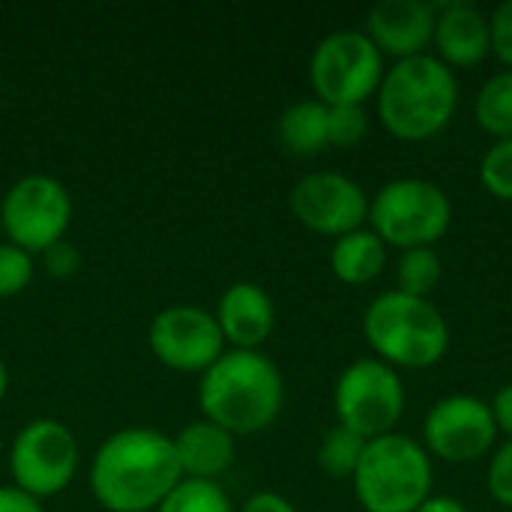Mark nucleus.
<instances>
[{"label": "nucleus", "mask_w": 512, "mask_h": 512, "mask_svg": "<svg viewBox=\"0 0 512 512\" xmlns=\"http://www.w3.org/2000/svg\"><path fill=\"white\" fill-rule=\"evenodd\" d=\"M180 480L174 441L153 426L111 432L90 462V492L108 512H156Z\"/></svg>", "instance_id": "1"}, {"label": "nucleus", "mask_w": 512, "mask_h": 512, "mask_svg": "<svg viewBox=\"0 0 512 512\" xmlns=\"http://www.w3.org/2000/svg\"><path fill=\"white\" fill-rule=\"evenodd\" d=\"M285 405V378L264 351H225L198 381L201 417L234 438H249L276 423Z\"/></svg>", "instance_id": "2"}, {"label": "nucleus", "mask_w": 512, "mask_h": 512, "mask_svg": "<svg viewBox=\"0 0 512 512\" xmlns=\"http://www.w3.org/2000/svg\"><path fill=\"white\" fill-rule=\"evenodd\" d=\"M459 108L456 72L435 54L393 63L378 87V117L399 141H426L447 129Z\"/></svg>", "instance_id": "3"}, {"label": "nucleus", "mask_w": 512, "mask_h": 512, "mask_svg": "<svg viewBox=\"0 0 512 512\" xmlns=\"http://www.w3.org/2000/svg\"><path fill=\"white\" fill-rule=\"evenodd\" d=\"M369 348L393 369L438 366L450 348V324L444 312L426 300L402 291L378 294L363 315Z\"/></svg>", "instance_id": "4"}, {"label": "nucleus", "mask_w": 512, "mask_h": 512, "mask_svg": "<svg viewBox=\"0 0 512 512\" xmlns=\"http://www.w3.org/2000/svg\"><path fill=\"white\" fill-rule=\"evenodd\" d=\"M432 477L426 447L390 432L366 444L351 480L366 512H417L432 498Z\"/></svg>", "instance_id": "5"}, {"label": "nucleus", "mask_w": 512, "mask_h": 512, "mask_svg": "<svg viewBox=\"0 0 512 512\" xmlns=\"http://www.w3.org/2000/svg\"><path fill=\"white\" fill-rule=\"evenodd\" d=\"M369 222L387 246L402 252L435 249V243L450 231L453 204L438 183L423 177H399L381 186L369 201Z\"/></svg>", "instance_id": "6"}, {"label": "nucleus", "mask_w": 512, "mask_h": 512, "mask_svg": "<svg viewBox=\"0 0 512 512\" xmlns=\"http://www.w3.org/2000/svg\"><path fill=\"white\" fill-rule=\"evenodd\" d=\"M384 54L366 30H336L324 36L309 60V81L327 108L366 105L384 81Z\"/></svg>", "instance_id": "7"}, {"label": "nucleus", "mask_w": 512, "mask_h": 512, "mask_svg": "<svg viewBox=\"0 0 512 512\" xmlns=\"http://www.w3.org/2000/svg\"><path fill=\"white\" fill-rule=\"evenodd\" d=\"M72 195L51 174L18 177L0 201V228L6 243L27 255H42L54 243L66 240L72 225Z\"/></svg>", "instance_id": "8"}, {"label": "nucleus", "mask_w": 512, "mask_h": 512, "mask_svg": "<svg viewBox=\"0 0 512 512\" xmlns=\"http://www.w3.org/2000/svg\"><path fill=\"white\" fill-rule=\"evenodd\" d=\"M81 462L75 432L51 417L24 423L9 444L12 486L36 501L54 498L75 480Z\"/></svg>", "instance_id": "9"}, {"label": "nucleus", "mask_w": 512, "mask_h": 512, "mask_svg": "<svg viewBox=\"0 0 512 512\" xmlns=\"http://www.w3.org/2000/svg\"><path fill=\"white\" fill-rule=\"evenodd\" d=\"M333 405L339 426L372 441L390 435L402 420L405 387L399 372L384 360H357L339 375Z\"/></svg>", "instance_id": "10"}, {"label": "nucleus", "mask_w": 512, "mask_h": 512, "mask_svg": "<svg viewBox=\"0 0 512 512\" xmlns=\"http://www.w3.org/2000/svg\"><path fill=\"white\" fill-rule=\"evenodd\" d=\"M147 345L165 369L180 375H204L225 354L216 315L192 303L159 309L147 327Z\"/></svg>", "instance_id": "11"}, {"label": "nucleus", "mask_w": 512, "mask_h": 512, "mask_svg": "<svg viewBox=\"0 0 512 512\" xmlns=\"http://www.w3.org/2000/svg\"><path fill=\"white\" fill-rule=\"evenodd\" d=\"M288 207L303 228L336 240L351 231H360L369 219L366 189L339 171L303 174L288 192Z\"/></svg>", "instance_id": "12"}, {"label": "nucleus", "mask_w": 512, "mask_h": 512, "mask_svg": "<svg viewBox=\"0 0 512 512\" xmlns=\"http://www.w3.org/2000/svg\"><path fill=\"white\" fill-rule=\"evenodd\" d=\"M423 438H426V453L453 465H465L483 459L492 450L498 438V426L489 402H483L480 396L456 393L438 399L429 408L423 423Z\"/></svg>", "instance_id": "13"}, {"label": "nucleus", "mask_w": 512, "mask_h": 512, "mask_svg": "<svg viewBox=\"0 0 512 512\" xmlns=\"http://www.w3.org/2000/svg\"><path fill=\"white\" fill-rule=\"evenodd\" d=\"M435 12L438 3L426 0H381L366 18V36L396 63L420 57L435 36Z\"/></svg>", "instance_id": "14"}, {"label": "nucleus", "mask_w": 512, "mask_h": 512, "mask_svg": "<svg viewBox=\"0 0 512 512\" xmlns=\"http://www.w3.org/2000/svg\"><path fill=\"white\" fill-rule=\"evenodd\" d=\"M216 324L234 351H261L276 327L273 297L255 282H234L216 303Z\"/></svg>", "instance_id": "15"}, {"label": "nucleus", "mask_w": 512, "mask_h": 512, "mask_svg": "<svg viewBox=\"0 0 512 512\" xmlns=\"http://www.w3.org/2000/svg\"><path fill=\"white\" fill-rule=\"evenodd\" d=\"M438 60L453 66H477L492 51V21L489 15L468 0L438 3L435 36Z\"/></svg>", "instance_id": "16"}, {"label": "nucleus", "mask_w": 512, "mask_h": 512, "mask_svg": "<svg viewBox=\"0 0 512 512\" xmlns=\"http://www.w3.org/2000/svg\"><path fill=\"white\" fill-rule=\"evenodd\" d=\"M171 441H174L183 480L216 483L237 459V438L204 417L195 423H186Z\"/></svg>", "instance_id": "17"}, {"label": "nucleus", "mask_w": 512, "mask_h": 512, "mask_svg": "<svg viewBox=\"0 0 512 512\" xmlns=\"http://www.w3.org/2000/svg\"><path fill=\"white\" fill-rule=\"evenodd\" d=\"M333 276L345 285H369L387 267V243L375 231H351L330 249Z\"/></svg>", "instance_id": "18"}, {"label": "nucleus", "mask_w": 512, "mask_h": 512, "mask_svg": "<svg viewBox=\"0 0 512 512\" xmlns=\"http://www.w3.org/2000/svg\"><path fill=\"white\" fill-rule=\"evenodd\" d=\"M276 135H279V144L294 156L321 153L324 147H330V141H327V105L318 99H303V102L288 105L276 123Z\"/></svg>", "instance_id": "19"}, {"label": "nucleus", "mask_w": 512, "mask_h": 512, "mask_svg": "<svg viewBox=\"0 0 512 512\" xmlns=\"http://www.w3.org/2000/svg\"><path fill=\"white\" fill-rule=\"evenodd\" d=\"M474 114L480 129L495 135V141L512 138V69L492 75L480 87Z\"/></svg>", "instance_id": "20"}, {"label": "nucleus", "mask_w": 512, "mask_h": 512, "mask_svg": "<svg viewBox=\"0 0 512 512\" xmlns=\"http://www.w3.org/2000/svg\"><path fill=\"white\" fill-rule=\"evenodd\" d=\"M366 438L345 429V426H333L324 438H321V447H318V465L324 474L336 477V480H345V477H354L360 459H363V450H366Z\"/></svg>", "instance_id": "21"}, {"label": "nucleus", "mask_w": 512, "mask_h": 512, "mask_svg": "<svg viewBox=\"0 0 512 512\" xmlns=\"http://www.w3.org/2000/svg\"><path fill=\"white\" fill-rule=\"evenodd\" d=\"M441 276H444V264H441L438 249H408V252H402L399 267H396V279H399L396 291L429 300V294L438 288Z\"/></svg>", "instance_id": "22"}, {"label": "nucleus", "mask_w": 512, "mask_h": 512, "mask_svg": "<svg viewBox=\"0 0 512 512\" xmlns=\"http://www.w3.org/2000/svg\"><path fill=\"white\" fill-rule=\"evenodd\" d=\"M156 512H237L228 492L207 480H180Z\"/></svg>", "instance_id": "23"}, {"label": "nucleus", "mask_w": 512, "mask_h": 512, "mask_svg": "<svg viewBox=\"0 0 512 512\" xmlns=\"http://www.w3.org/2000/svg\"><path fill=\"white\" fill-rule=\"evenodd\" d=\"M369 132V114L363 105H333L327 108V141L330 147L351 150Z\"/></svg>", "instance_id": "24"}, {"label": "nucleus", "mask_w": 512, "mask_h": 512, "mask_svg": "<svg viewBox=\"0 0 512 512\" xmlns=\"http://www.w3.org/2000/svg\"><path fill=\"white\" fill-rule=\"evenodd\" d=\"M480 183L501 201H512V138L495 141L480 162Z\"/></svg>", "instance_id": "25"}, {"label": "nucleus", "mask_w": 512, "mask_h": 512, "mask_svg": "<svg viewBox=\"0 0 512 512\" xmlns=\"http://www.w3.org/2000/svg\"><path fill=\"white\" fill-rule=\"evenodd\" d=\"M33 273H36L33 255L3 240L0 243V300L18 297L33 282Z\"/></svg>", "instance_id": "26"}, {"label": "nucleus", "mask_w": 512, "mask_h": 512, "mask_svg": "<svg viewBox=\"0 0 512 512\" xmlns=\"http://www.w3.org/2000/svg\"><path fill=\"white\" fill-rule=\"evenodd\" d=\"M489 492L501 507L512 510V441H507L489 465Z\"/></svg>", "instance_id": "27"}, {"label": "nucleus", "mask_w": 512, "mask_h": 512, "mask_svg": "<svg viewBox=\"0 0 512 512\" xmlns=\"http://www.w3.org/2000/svg\"><path fill=\"white\" fill-rule=\"evenodd\" d=\"M42 270L51 279H72L81 270V252L69 240H60L48 252H42Z\"/></svg>", "instance_id": "28"}, {"label": "nucleus", "mask_w": 512, "mask_h": 512, "mask_svg": "<svg viewBox=\"0 0 512 512\" xmlns=\"http://www.w3.org/2000/svg\"><path fill=\"white\" fill-rule=\"evenodd\" d=\"M492 51L512 69V0H504L492 12Z\"/></svg>", "instance_id": "29"}, {"label": "nucleus", "mask_w": 512, "mask_h": 512, "mask_svg": "<svg viewBox=\"0 0 512 512\" xmlns=\"http://www.w3.org/2000/svg\"><path fill=\"white\" fill-rule=\"evenodd\" d=\"M492 417L498 426V435H507V441H512V384H504L495 399H492Z\"/></svg>", "instance_id": "30"}, {"label": "nucleus", "mask_w": 512, "mask_h": 512, "mask_svg": "<svg viewBox=\"0 0 512 512\" xmlns=\"http://www.w3.org/2000/svg\"><path fill=\"white\" fill-rule=\"evenodd\" d=\"M240 512H297V507L279 492H255L246 498Z\"/></svg>", "instance_id": "31"}, {"label": "nucleus", "mask_w": 512, "mask_h": 512, "mask_svg": "<svg viewBox=\"0 0 512 512\" xmlns=\"http://www.w3.org/2000/svg\"><path fill=\"white\" fill-rule=\"evenodd\" d=\"M0 512H45V510H42V501L30 498L27 492L15 489V486L9 483V486H0Z\"/></svg>", "instance_id": "32"}, {"label": "nucleus", "mask_w": 512, "mask_h": 512, "mask_svg": "<svg viewBox=\"0 0 512 512\" xmlns=\"http://www.w3.org/2000/svg\"><path fill=\"white\" fill-rule=\"evenodd\" d=\"M417 512H468L462 501L450 498V495H432Z\"/></svg>", "instance_id": "33"}, {"label": "nucleus", "mask_w": 512, "mask_h": 512, "mask_svg": "<svg viewBox=\"0 0 512 512\" xmlns=\"http://www.w3.org/2000/svg\"><path fill=\"white\" fill-rule=\"evenodd\" d=\"M6 390H9V369H6V363L0 357V402L6 399Z\"/></svg>", "instance_id": "34"}]
</instances>
